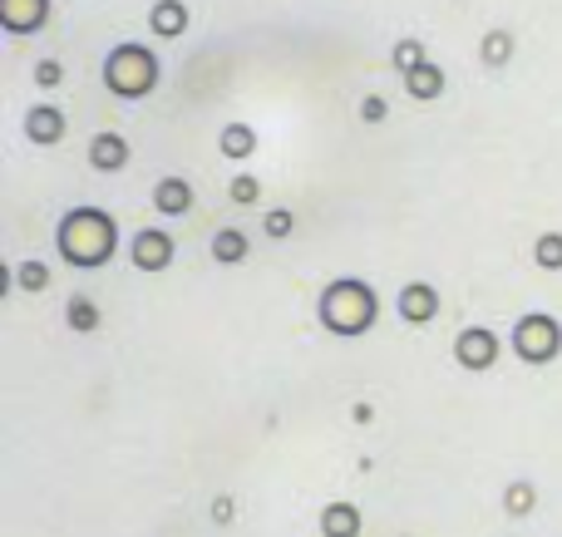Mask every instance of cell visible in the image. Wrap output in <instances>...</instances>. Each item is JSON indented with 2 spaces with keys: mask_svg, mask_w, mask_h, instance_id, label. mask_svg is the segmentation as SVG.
<instances>
[{
  "mask_svg": "<svg viewBox=\"0 0 562 537\" xmlns=\"http://www.w3.org/2000/svg\"><path fill=\"white\" fill-rule=\"evenodd\" d=\"M55 242H59V256H65L69 266L94 272V266H104L109 256H114L119 227H114V217H109L104 207H69V213L59 217Z\"/></svg>",
  "mask_w": 562,
  "mask_h": 537,
  "instance_id": "cell-1",
  "label": "cell"
},
{
  "mask_svg": "<svg viewBox=\"0 0 562 537\" xmlns=\"http://www.w3.org/2000/svg\"><path fill=\"white\" fill-rule=\"evenodd\" d=\"M316 316H321V325H326L330 335H366L370 325H375V316H380V301H375V292H370L366 282L340 276V282H330L326 292H321Z\"/></svg>",
  "mask_w": 562,
  "mask_h": 537,
  "instance_id": "cell-2",
  "label": "cell"
},
{
  "mask_svg": "<svg viewBox=\"0 0 562 537\" xmlns=\"http://www.w3.org/2000/svg\"><path fill=\"white\" fill-rule=\"evenodd\" d=\"M158 79H164L158 55L148 45H138V39H124V45H114L104 55V84L114 99H148L158 89Z\"/></svg>",
  "mask_w": 562,
  "mask_h": 537,
  "instance_id": "cell-3",
  "label": "cell"
},
{
  "mask_svg": "<svg viewBox=\"0 0 562 537\" xmlns=\"http://www.w3.org/2000/svg\"><path fill=\"white\" fill-rule=\"evenodd\" d=\"M514 355L524 365H553L562 355V325L548 311H528L514 321Z\"/></svg>",
  "mask_w": 562,
  "mask_h": 537,
  "instance_id": "cell-4",
  "label": "cell"
},
{
  "mask_svg": "<svg viewBox=\"0 0 562 537\" xmlns=\"http://www.w3.org/2000/svg\"><path fill=\"white\" fill-rule=\"evenodd\" d=\"M173 232H158V227H148V232H134V242H128V262L138 266V272H168L173 266Z\"/></svg>",
  "mask_w": 562,
  "mask_h": 537,
  "instance_id": "cell-5",
  "label": "cell"
},
{
  "mask_svg": "<svg viewBox=\"0 0 562 537\" xmlns=\"http://www.w3.org/2000/svg\"><path fill=\"white\" fill-rule=\"evenodd\" d=\"M454 361L464 370H494L498 361V335L484 331V325H469V331L454 335Z\"/></svg>",
  "mask_w": 562,
  "mask_h": 537,
  "instance_id": "cell-6",
  "label": "cell"
},
{
  "mask_svg": "<svg viewBox=\"0 0 562 537\" xmlns=\"http://www.w3.org/2000/svg\"><path fill=\"white\" fill-rule=\"evenodd\" d=\"M49 20V0H0V30L10 35H35Z\"/></svg>",
  "mask_w": 562,
  "mask_h": 537,
  "instance_id": "cell-7",
  "label": "cell"
},
{
  "mask_svg": "<svg viewBox=\"0 0 562 537\" xmlns=\"http://www.w3.org/2000/svg\"><path fill=\"white\" fill-rule=\"evenodd\" d=\"M439 316V292L429 282H409L405 292H400V321L409 325H429Z\"/></svg>",
  "mask_w": 562,
  "mask_h": 537,
  "instance_id": "cell-8",
  "label": "cell"
},
{
  "mask_svg": "<svg viewBox=\"0 0 562 537\" xmlns=\"http://www.w3.org/2000/svg\"><path fill=\"white\" fill-rule=\"evenodd\" d=\"M89 168H94V173H119V168H128V138L94 134L89 138Z\"/></svg>",
  "mask_w": 562,
  "mask_h": 537,
  "instance_id": "cell-9",
  "label": "cell"
},
{
  "mask_svg": "<svg viewBox=\"0 0 562 537\" xmlns=\"http://www.w3.org/2000/svg\"><path fill=\"white\" fill-rule=\"evenodd\" d=\"M25 138H30V144L55 148L59 138H65V114H59V108H49V104L30 108V118H25Z\"/></svg>",
  "mask_w": 562,
  "mask_h": 537,
  "instance_id": "cell-10",
  "label": "cell"
},
{
  "mask_svg": "<svg viewBox=\"0 0 562 537\" xmlns=\"http://www.w3.org/2000/svg\"><path fill=\"white\" fill-rule=\"evenodd\" d=\"M154 207H158L164 217H183L188 207H193V187H188V178H158Z\"/></svg>",
  "mask_w": 562,
  "mask_h": 537,
  "instance_id": "cell-11",
  "label": "cell"
},
{
  "mask_svg": "<svg viewBox=\"0 0 562 537\" xmlns=\"http://www.w3.org/2000/svg\"><path fill=\"white\" fill-rule=\"evenodd\" d=\"M405 94H409V99H419V104L439 99V94H445V69H439L435 59H425L419 69H409V75H405Z\"/></svg>",
  "mask_w": 562,
  "mask_h": 537,
  "instance_id": "cell-12",
  "label": "cell"
},
{
  "mask_svg": "<svg viewBox=\"0 0 562 537\" xmlns=\"http://www.w3.org/2000/svg\"><path fill=\"white\" fill-rule=\"evenodd\" d=\"M148 25H154L158 39H178L188 30V5L183 0H158V5L148 10Z\"/></svg>",
  "mask_w": 562,
  "mask_h": 537,
  "instance_id": "cell-13",
  "label": "cell"
},
{
  "mask_svg": "<svg viewBox=\"0 0 562 537\" xmlns=\"http://www.w3.org/2000/svg\"><path fill=\"white\" fill-rule=\"evenodd\" d=\"M321 537H360L356 503H330V509H321Z\"/></svg>",
  "mask_w": 562,
  "mask_h": 537,
  "instance_id": "cell-14",
  "label": "cell"
},
{
  "mask_svg": "<svg viewBox=\"0 0 562 537\" xmlns=\"http://www.w3.org/2000/svg\"><path fill=\"white\" fill-rule=\"evenodd\" d=\"M217 148H223L233 163H243V158L257 153V128L252 124H227L223 134H217Z\"/></svg>",
  "mask_w": 562,
  "mask_h": 537,
  "instance_id": "cell-15",
  "label": "cell"
},
{
  "mask_svg": "<svg viewBox=\"0 0 562 537\" xmlns=\"http://www.w3.org/2000/svg\"><path fill=\"white\" fill-rule=\"evenodd\" d=\"M213 262H217V266L247 262V232H237V227H223V232L213 237Z\"/></svg>",
  "mask_w": 562,
  "mask_h": 537,
  "instance_id": "cell-16",
  "label": "cell"
},
{
  "mask_svg": "<svg viewBox=\"0 0 562 537\" xmlns=\"http://www.w3.org/2000/svg\"><path fill=\"white\" fill-rule=\"evenodd\" d=\"M479 59H484L488 69H504L508 59H514V35H508V30H488L484 45H479Z\"/></svg>",
  "mask_w": 562,
  "mask_h": 537,
  "instance_id": "cell-17",
  "label": "cell"
},
{
  "mask_svg": "<svg viewBox=\"0 0 562 537\" xmlns=\"http://www.w3.org/2000/svg\"><path fill=\"white\" fill-rule=\"evenodd\" d=\"M425 39H415V35H405V39H395V49H390V65H395V75H409V69H419L425 65Z\"/></svg>",
  "mask_w": 562,
  "mask_h": 537,
  "instance_id": "cell-18",
  "label": "cell"
},
{
  "mask_svg": "<svg viewBox=\"0 0 562 537\" xmlns=\"http://www.w3.org/2000/svg\"><path fill=\"white\" fill-rule=\"evenodd\" d=\"M65 321H69V331H79V335L99 331V306L89 301V296H75V301L65 306Z\"/></svg>",
  "mask_w": 562,
  "mask_h": 537,
  "instance_id": "cell-19",
  "label": "cell"
},
{
  "mask_svg": "<svg viewBox=\"0 0 562 537\" xmlns=\"http://www.w3.org/2000/svg\"><path fill=\"white\" fill-rule=\"evenodd\" d=\"M533 262L543 266V272H562V232H543L533 242Z\"/></svg>",
  "mask_w": 562,
  "mask_h": 537,
  "instance_id": "cell-20",
  "label": "cell"
},
{
  "mask_svg": "<svg viewBox=\"0 0 562 537\" xmlns=\"http://www.w3.org/2000/svg\"><path fill=\"white\" fill-rule=\"evenodd\" d=\"M15 286L20 292H49V266L45 262H20L15 266Z\"/></svg>",
  "mask_w": 562,
  "mask_h": 537,
  "instance_id": "cell-21",
  "label": "cell"
},
{
  "mask_svg": "<svg viewBox=\"0 0 562 537\" xmlns=\"http://www.w3.org/2000/svg\"><path fill=\"white\" fill-rule=\"evenodd\" d=\"M533 503H538V493H533V483H508V493H504V509L508 513H518V518H524V513H533Z\"/></svg>",
  "mask_w": 562,
  "mask_h": 537,
  "instance_id": "cell-22",
  "label": "cell"
},
{
  "mask_svg": "<svg viewBox=\"0 0 562 537\" xmlns=\"http://www.w3.org/2000/svg\"><path fill=\"white\" fill-rule=\"evenodd\" d=\"M227 193H233V203H257V197H262V183H257L252 173H243V178H233V187H227Z\"/></svg>",
  "mask_w": 562,
  "mask_h": 537,
  "instance_id": "cell-23",
  "label": "cell"
},
{
  "mask_svg": "<svg viewBox=\"0 0 562 537\" xmlns=\"http://www.w3.org/2000/svg\"><path fill=\"white\" fill-rule=\"evenodd\" d=\"M385 114H390L385 94H366V99H360V118H366V124H385Z\"/></svg>",
  "mask_w": 562,
  "mask_h": 537,
  "instance_id": "cell-24",
  "label": "cell"
},
{
  "mask_svg": "<svg viewBox=\"0 0 562 537\" xmlns=\"http://www.w3.org/2000/svg\"><path fill=\"white\" fill-rule=\"evenodd\" d=\"M59 79H65V69H59V59H40V65H35V84H40V89H55Z\"/></svg>",
  "mask_w": 562,
  "mask_h": 537,
  "instance_id": "cell-25",
  "label": "cell"
},
{
  "mask_svg": "<svg viewBox=\"0 0 562 537\" xmlns=\"http://www.w3.org/2000/svg\"><path fill=\"white\" fill-rule=\"evenodd\" d=\"M291 227H296V217H291L286 207H277V213H267V237H291Z\"/></svg>",
  "mask_w": 562,
  "mask_h": 537,
  "instance_id": "cell-26",
  "label": "cell"
}]
</instances>
